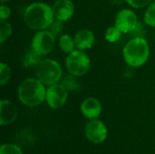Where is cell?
Listing matches in <instances>:
<instances>
[{"label": "cell", "instance_id": "3957f363", "mask_svg": "<svg viewBox=\"0 0 155 154\" xmlns=\"http://www.w3.org/2000/svg\"><path fill=\"white\" fill-rule=\"evenodd\" d=\"M125 63L132 68L143 66L150 56V46L144 37L134 36L130 39L123 49Z\"/></svg>", "mask_w": 155, "mask_h": 154}, {"label": "cell", "instance_id": "9a60e30c", "mask_svg": "<svg viewBox=\"0 0 155 154\" xmlns=\"http://www.w3.org/2000/svg\"><path fill=\"white\" fill-rule=\"evenodd\" d=\"M59 46H60L61 50L66 54H69L70 53L74 51L76 48L74 37H72L71 35L66 34L59 36Z\"/></svg>", "mask_w": 155, "mask_h": 154}, {"label": "cell", "instance_id": "5bb4252c", "mask_svg": "<svg viewBox=\"0 0 155 154\" xmlns=\"http://www.w3.org/2000/svg\"><path fill=\"white\" fill-rule=\"evenodd\" d=\"M41 55H39L37 53H35L32 48L25 53L22 59V64L24 67L25 68H35V66L39 64V62L42 60Z\"/></svg>", "mask_w": 155, "mask_h": 154}, {"label": "cell", "instance_id": "30bf717a", "mask_svg": "<svg viewBox=\"0 0 155 154\" xmlns=\"http://www.w3.org/2000/svg\"><path fill=\"white\" fill-rule=\"evenodd\" d=\"M52 9L54 18L63 22L69 20L74 14V5L72 0H56Z\"/></svg>", "mask_w": 155, "mask_h": 154}, {"label": "cell", "instance_id": "52a82bcc", "mask_svg": "<svg viewBox=\"0 0 155 154\" xmlns=\"http://www.w3.org/2000/svg\"><path fill=\"white\" fill-rule=\"evenodd\" d=\"M67 98L68 91L61 83H56L46 88L45 102L52 109L62 108L66 103Z\"/></svg>", "mask_w": 155, "mask_h": 154}, {"label": "cell", "instance_id": "d6986e66", "mask_svg": "<svg viewBox=\"0 0 155 154\" xmlns=\"http://www.w3.org/2000/svg\"><path fill=\"white\" fill-rule=\"evenodd\" d=\"M12 76V70L5 63L0 64V85L5 86L10 81Z\"/></svg>", "mask_w": 155, "mask_h": 154}, {"label": "cell", "instance_id": "277c9868", "mask_svg": "<svg viewBox=\"0 0 155 154\" xmlns=\"http://www.w3.org/2000/svg\"><path fill=\"white\" fill-rule=\"evenodd\" d=\"M35 77L45 85H52L62 79L63 70L60 64L50 58L42 59L35 68Z\"/></svg>", "mask_w": 155, "mask_h": 154}, {"label": "cell", "instance_id": "603a6c76", "mask_svg": "<svg viewBox=\"0 0 155 154\" xmlns=\"http://www.w3.org/2000/svg\"><path fill=\"white\" fill-rule=\"evenodd\" d=\"M126 3L134 8H143L147 6L152 0H125Z\"/></svg>", "mask_w": 155, "mask_h": 154}, {"label": "cell", "instance_id": "2e32d148", "mask_svg": "<svg viewBox=\"0 0 155 154\" xmlns=\"http://www.w3.org/2000/svg\"><path fill=\"white\" fill-rule=\"evenodd\" d=\"M78 76L73 75V74H68L64 77H62L61 79V84L66 88L68 92H74L81 87V83L78 79Z\"/></svg>", "mask_w": 155, "mask_h": 154}, {"label": "cell", "instance_id": "7402d4cb", "mask_svg": "<svg viewBox=\"0 0 155 154\" xmlns=\"http://www.w3.org/2000/svg\"><path fill=\"white\" fill-rule=\"evenodd\" d=\"M63 29H64V22L63 21H60V20H57V19H54V22L51 24V25L49 26L48 30L56 37V36H61V33L63 32Z\"/></svg>", "mask_w": 155, "mask_h": 154}, {"label": "cell", "instance_id": "e0dca14e", "mask_svg": "<svg viewBox=\"0 0 155 154\" xmlns=\"http://www.w3.org/2000/svg\"><path fill=\"white\" fill-rule=\"evenodd\" d=\"M123 34L124 33L117 26L113 25L106 29L104 37H105V40L109 43H116L121 39Z\"/></svg>", "mask_w": 155, "mask_h": 154}, {"label": "cell", "instance_id": "6da1fadb", "mask_svg": "<svg viewBox=\"0 0 155 154\" xmlns=\"http://www.w3.org/2000/svg\"><path fill=\"white\" fill-rule=\"evenodd\" d=\"M54 19L52 7L43 2L30 4L24 12L25 24L35 31L48 29Z\"/></svg>", "mask_w": 155, "mask_h": 154}, {"label": "cell", "instance_id": "7a4b0ae2", "mask_svg": "<svg viewBox=\"0 0 155 154\" xmlns=\"http://www.w3.org/2000/svg\"><path fill=\"white\" fill-rule=\"evenodd\" d=\"M46 88L36 77H28L23 80L17 88L19 101L25 106L35 107L45 101Z\"/></svg>", "mask_w": 155, "mask_h": 154}, {"label": "cell", "instance_id": "7c38bea8", "mask_svg": "<svg viewBox=\"0 0 155 154\" xmlns=\"http://www.w3.org/2000/svg\"><path fill=\"white\" fill-rule=\"evenodd\" d=\"M81 112L83 115L89 119H97L102 113V104L100 101L94 97H88L81 103Z\"/></svg>", "mask_w": 155, "mask_h": 154}, {"label": "cell", "instance_id": "8992f818", "mask_svg": "<svg viewBox=\"0 0 155 154\" xmlns=\"http://www.w3.org/2000/svg\"><path fill=\"white\" fill-rule=\"evenodd\" d=\"M54 45L55 36L48 29L36 31L31 43V48L41 56L49 54Z\"/></svg>", "mask_w": 155, "mask_h": 154}, {"label": "cell", "instance_id": "ac0fdd59", "mask_svg": "<svg viewBox=\"0 0 155 154\" xmlns=\"http://www.w3.org/2000/svg\"><path fill=\"white\" fill-rule=\"evenodd\" d=\"M13 34V26L5 20H0V43L4 44Z\"/></svg>", "mask_w": 155, "mask_h": 154}, {"label": "cell", "instance_id": "cb8c5ba5", "mask_svg": "<svg viewBox=\"0 0 155 154\" xmlns=\"http://www.w3.org/2000/svg\"><path fill=\"white\" fill-rule=\"evenodd\" d=\"M11 15V9L9 6L5 5V4H2L0 6V20L6 21Z\"/></svg>", "mask_w": 155, "mask_h": 154}, {"label": "cell", "instance_id": "5b68a950", "mask_svg": "<svg viewBox=\"0 0 155 154\" xmlns=\"http://www.w3.org/2000/svg\"><path fill=\"white\" fill-rule=\"evenodd\" d=\"M91 66L90 57L82 50L75 49L65 59V67L70 74L81 77L86 74Z\"/></svg>", "mask_w": 155, "mask_h": 154}, {"label": "cell", "instance_id": "44dd1931", "mask_svg": "<svg viewBox=\"0 0 155 154\" xmlns=\"http://www.w3.org/2000/svg\"><path fill=\"white\" fill-rule=\"evenodd\" d=\"M0 154H23L20 147L15 144L5 143L0 148Z\"/></svg>", "mask_w": 155, "mask_h": 154}, {"label": "cell", "instance_id": "9c48e42d", "mask_svg": "<svg viewBox=\"0 0 155 154\" xmlns=\"http://www.w3.org/2000/svg\"><path fill=\"white\" fill-rule=\"evenodd\" d=\"M138 16L131 9L124 8L120 10L114 20V25L117 26L124 34L132 33L138 25Z\"/></svg>", "mask_w": 155, "mask_h": 154}, {"label": "cell", "instance_id": "d4e9b609", "mask_svg": "<svg viewBox=\"0 0 155 154\" xmlns=\"http://www.w3.org/2000/svg\"><path fill=\"white\" fill-rule=\"evenodd\" d=\"M10 0H0V2H1V4H5V3H7V2H9Z\"/></svg>", "mask_w": 155, "mask_h": 154}, {"label": "cell", "instance_id": "ffe728a7", "mask_svg": "<svg viewBox=\"0 0 155 154\" xmlns=\"http://www.w3.org/2000/svg\"><path fill=\"white\" fill-rule=\"evenodd\" d=\"M143 20L147 25L155 28V2L150 4V5L147 7L143 16Z\"/></svg>", "mask_w": 155, "mask_h": 154}, {"label": "cell", "instance_id": "ba28073f", "mask_svg": "<svg viewBox=\"0 0 155 154\" xmlns=\"http://www.w3.org/2000/svg\"><path fill=\"white\" fill-rule=\"evenodd\" d=\"M84 133L90 143L94 144H100L107 138V128L102 121L93 119L86 123Z\"/></svg>", "mask_w": 155, "mask_h": 154}, {"label": "cell", "instance_id": "8fae6325", "mask_svg": "<svg viewBox=\"0 0 155 154\" xmlns=\"http://www.w3.org/2000/svg\"><path fill=\"white\" fill-rule=\"evenodd\" d=\"M18 116L16 106L9 100H1L0 103V124L2 126L13 123Z\"/></svg>", "mask_w": 155, "mask_h": 154}, {"label": "cell", "instance_id": "4fadbf2b", "mask_svg": "<svg viewBox=\"0 0 155 154\" xmlns=\"http://www.w3.org/2000/svg\"><path fill=\"white\" fill-rule=\"evenodd\" d=\"M75 47L78 50L85 51L91 49L95 42V36L90 29H81L77 31L74 36Z\"/></svg>", "mask_w": 155, "mask_h": 154}]
</instances>
